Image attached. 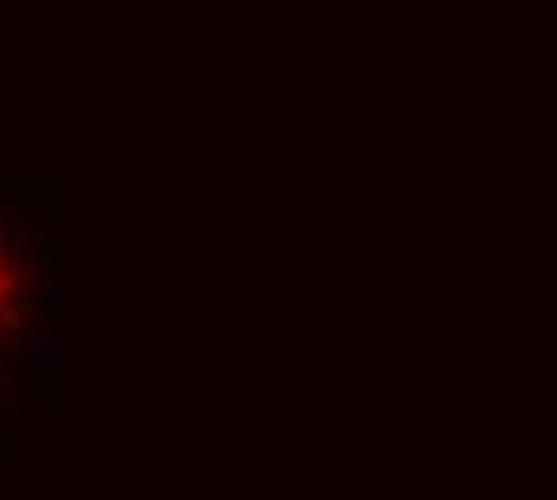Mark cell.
I'll return each mask as SVG.
<instances>
[{
  "mask_svg": "<svg viewBox=\"0 0 557 500\" xmlns=\"http://www.w3.org/2000/svg\"><path fill=\"white\" fill-rule=\"evenodd\" d=\"M10 289H15V275H0V304L10 298Z\"/></svg>",
  "mask_w": 557,
  "mask_h": 500,
  "instance_id": "cell-1",
  "label": "cell"
}]
</instances>
